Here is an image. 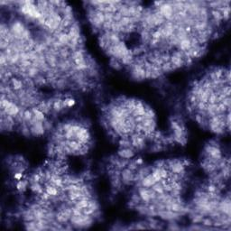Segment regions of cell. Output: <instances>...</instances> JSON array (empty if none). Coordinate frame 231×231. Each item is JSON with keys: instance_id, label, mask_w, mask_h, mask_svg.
<instances>
[{"instance_id": "cell-1", "label": "cell", "mask_w": 231, "mask_h": 231, "mask_svg": "<svg viewBox=\"0 0 231 231\" xmlns=\"http://www.w3.org/2000/svg\"><path fill=\"white\" fill-rule=\"evenodd\" d=\"M118 156L122 159H131L135 156V151L133 148H120L117 152Z\"/></svg>"}, {"instance_id": "cell-2", "label": "cell", "mask_w": 231, "mask_h": 231, "mask_svg": "<svg viewBox=\"0 0 231 231\" xmlns=\"http://www.w3.org/2000/svg\"><path fill=\"white\" fill-rule=\"evenodd\" d=\"M155 182L156 181H155V180L154 179V177L152 176L151 173H149L146 176H144V178L142 179V181H141V184L144 188H152V186Z\"/></svg>"}, {"instance_id": "cell-3", "label": "cell", "mask_w": 231, "mask_h": 231, "mask_svg": "<svg viewBox=\"0 0 231 231\" xmlns=\"http://www.w3.org/2000/svg\"><path fill=\"white\" fill-rule=\"evenodd\" d=\"M45 192H47L48 194L51 195L52 197H55L58 195V189L56 186H53V185H49L45 188Z\"/></svg>"}, {"instance_id": "cell-4", "label": "cell", "mask_w": 231, "mask_h": 231, "mask_svg": "<svg viewBox=\"0 0 231 231\" xmlns=\"http://www.w3.org/2000/svg\"><path fill=\"white\" fill-rule=\"evenodd\" d=\"M11 84H12V87H13V89L15 90H20L23 88L22 80L18 79H11Z\"/></svg>"}, {"instance_id": "cell-5", "label": "cell", "mask_w": 231, "mask_h": 231, "mask_svg": "<svg viewBox=\"0 0 231 231\" xmlns=\"http://www.w3.org/2000/svg\"><path fill=\"white\" fill-rule=\"evenodd\" d=\"M39 70L36 68V67H34V66H31L28 68V71H27V74H28L29 77H34L36 76L37 73H38Z\"/></svg>"}, {"instance_id": "cell-6", "label": "cell", "mask_w": 231, "mask_h": 231, "mask_svg": "<svg viewBox=\"0 0 231 231\" xmlns=\"http://www.w3.org/2000/svg\"><path fill=\"white\" fill-rule=\"evenodd\" d=\"M16 187H17V189L20 190V191H24V190L26 188V182L24 181H19L17 185H16Z\"/></svg>"}, {"instance_id": "cell-7", "label": "cell", "mask_w": 231, "mask_h": 231, "mask_svg": "<svg viewBox=\"0 0 231 231\" xmlns=\"http://www.w3.org/2000/svg\"><path fill=\"white\" fill-rule=\"evenodd\" d=\"M60 55L62 58H67L69 55V51L67 49H61L60 51Z\"/></svg>"}, {"instance_id": "cell-8", "label": "cell", "mask_w": 231, "mask_h": 231, "mask_svg": "<svg viewBox=\"0 0 231 231\" xmlns=\"http://www.w3.org/2000/svg\"><path fill=\"white\" fill-rule=\"evenodd\" d=\"M134 120L135 123H142L143 121L144 120V116H135Z\"/></svg>"}, {"instance_id": "cell-9", "label": "cell", "mask_w": 231, "mask_h": 231, "mask_svg": "<svg viewBox=\"0 0 231 231\" xmlns=\"http://www.w3.org/2000/svg\"><path fill=\"white\" fill-rule=\"evenodd\" d=\"M201 222L203 223V225H205V226H211V225H213L212 222H211V220H210V218H205V219L202 218Z\"/></svg>"}, {"instance_id": "cell-10", "label": "cell", "mask_w": 231, "mask_h": 231, "mask_svg": "<svg viewBox=\"0 0 231 231\" xmlns=\"http://www.w3.org/2000/svg\"><path fill=\"white\" fill-rule=\"evenodd\" d=\"M23 177V174H22V173H16V174H15V178L17 179V180H19L20 181V179Z\"/></svg>"}, {"instance_id": "cell-11", "label": "cell", "mask_w": 231, "mask_h": 231, "mask_svg": "<svg viewBox=\"0 0 231 231\" xmlns=\"http://www.w3.org/2000/svg\"><path fill=\"white\" fill-rule=\"evenodd\" d=\"M135 163H136L137 164H141V163H143V160L141 159V158H139V159H137V160L135 161Z\"/></svg>"}]
</instances>
